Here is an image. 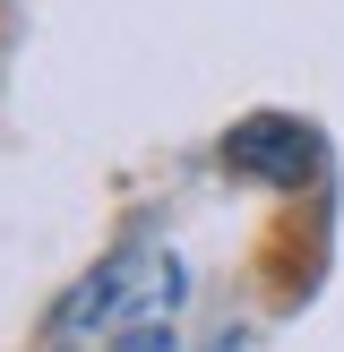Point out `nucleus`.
<instances>
[{
    "label": "nucleus",
    "instance_id": "nucleus-1",
    "mask_svg": "<svg viewBox=\"0 0 344 352\" xmlns=\"http://www.w3.org/2000/svg\"><path fill=\"white\" fill-rule=\"evenodd\" d=\"M224 164L267 172V181H301L310 172V129H292V120H241L224 138Z\"/></svg>",
    "mask_w": 344,
    "mask_h": 352
}]
</instances>
